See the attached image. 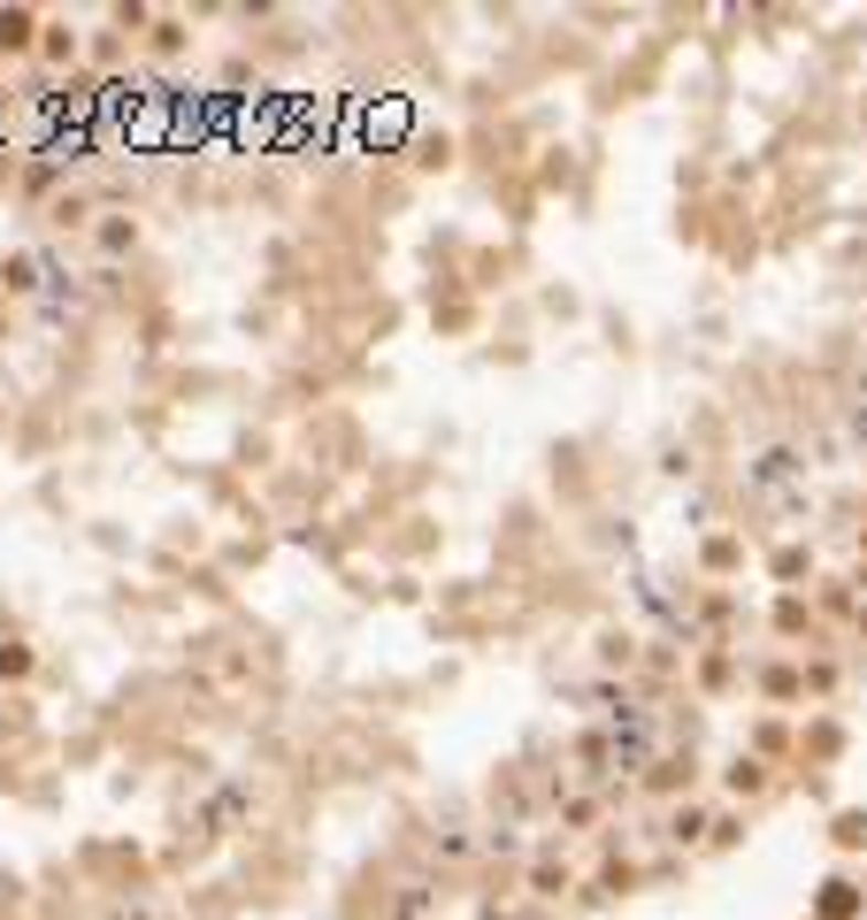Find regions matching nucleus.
I'll return each instance as SVG.
<instances>
[{
	"label": "nucleus",
	"instance_id": "nucleus-2",
	"mask_svg": "<svg viewBox=\"0 0 867 920\" xmlns=\"http://www.w3.org/2000/svg\"><path fill=\"white\" fill-rule=\"evenodd\" d=\"M837 844H867V813H845V821H837Z\"/></svg>",
	"mask_w": 867,
	"mask_h": 920
},
{
	"label": "nucleus",
	"instance_id": "nucleus-1",
	"mask_svg": "<svg viewBox=\"0 0 867 920\" xmlns=\"http://www.w3.org/2000/svg\"><path fill=\"white\" fill-rule=\"evenodd\" d=\"M853 906H860V898H853V882H829V898H822V920H853Z\"/></svg>",
	"mask_w": 867,
	"mask_h": 920
}]
</instances>
